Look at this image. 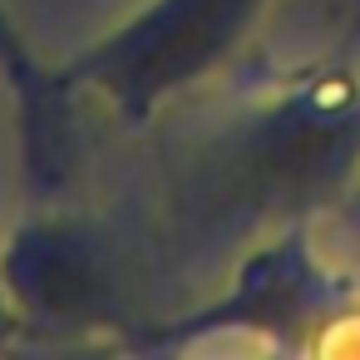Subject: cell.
<instances>
[{"label": "cell", "instance_id": "2", "mask_svg": "<svg viewBox=\"0 0 360 360\" xmlns=\"http://www.w3.org/2000/svg\"><path fill=\"white\" fill-rule=\"evenodd\" d=\"M271 6L276 0H143L75 60L55 65V84L65 99L104 104L124 129H148L227 75Z\"/></svg>", "mask_w": 360, "mask_h": 360}, {"label": "cell", "instance_id": "5", "mask_svg": "<svg viewBox=\"0 0 360 360\" xmlns=\"http://www.w3.org/2000/svg\"><path fill=\"white\" fill-rule=\"evenodd\" d=\"M360 35V0H355V20H350V40Z\"/></svg>", "mask_w": 360, "mask_h": 360}, {"label": "cell", "instance_id": "4", "mask_svg": "<svg viewBox=\"0 0 360 360\" xmlns=\"http://www.w3.org/2000/svg\"><path fill=\"white\" fill-rule=\"evenodd\" d=\"M0 75H6L15 114H20L25 183H35L40 193H55L65 178V163H70V109H75V99H65L55 84V70H45L30 55V40L20 35L6 0H0Z\"/></svg>", "mask_w": 360, "mask_h": 360}, {"label": "cell", "instance_id": "3", "mask_svg": "<svg viewBox=\"0 0 360 360\" xmlns=\"http://www.w3.org/2000/svg\"><path fill=\"white\" fill-rule=\"evenodd\" d=\"M0 316L25 335H89L129 321L119 247L79 212H35L0 237Z\"/></svg>", "mask_w": 360, "mask_h": 360}, {"label": "cell", "instance_id": "1", "mask_svg": "<svg viewBox=\"0 0 360 360\" xmlns=\"http://www.w3.org/2000/svg\"><path fill=\"white\" fill-rule=\"evenodd\" d=\"M360 168V89L316 70L247 99L193 134L173 163L168 212L183 247L217 252L247 237L306 227Z\"/></svg>", "mask_w": 360, "mask_h": 360}]
</instances>
